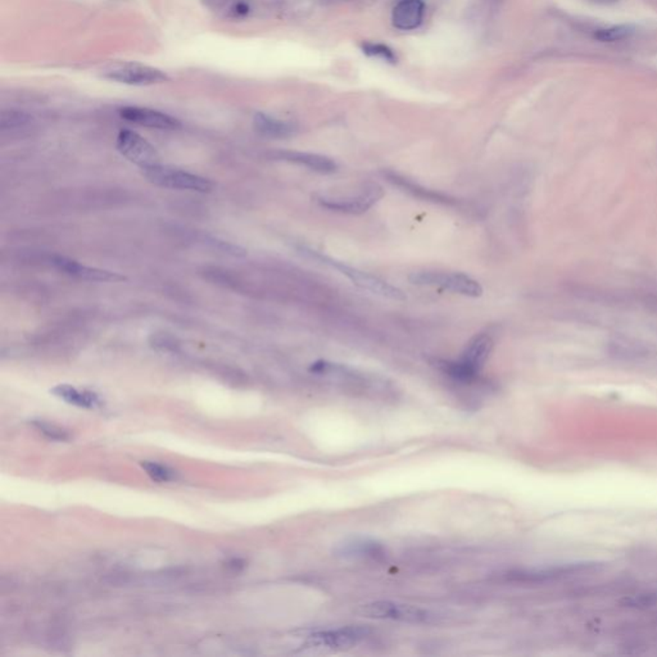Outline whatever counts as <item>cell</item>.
Segmentation results:
<instances>
[{"mask_svg": "<svg viewBox=\"0 0 657 657\" xmlns=\"http://www.w3.org/2000/svg\"><path fill=\"white\" fill-rule=\"evenodd\" d=\"M495 342L488 332L476 334L459 359H437L435 366L459 383H473L479 378L493 351Z\"/></svg>", "mask_w": 657, "mask_h": 657, "instance_id": "obj_1", "label": "cell"}, {"mask_svg": "<svg viewBox=\"0 0 657 657\" xmlns=\"http://www.w3.org/2000/svg\"><path fill=\"white\" fill-rule=\"evenodd\" d=\"M299 252L302 253V256L310 258L313 262L324 264V266H327L332 270L340 272L342 275H344L346 278L349 279L353 284L359 286L361 289H364V291H370V293L380 296L383 298L392 299V301H406L407 299V296L403 293V291H400V288H397L394 285L386 283V280H383V279L374 276L371 274H367L365 271H361L359 269L348 266L342 261L329 257V256H325V254H322L320 252L313 251V249L305 248V247H301Z\"/></svg>", "mask_w": 657, "mask_h": 657, "instance_id": "obj_2", "label": "cell"}, {"mask_svg": "<svg viewBox=\"0 0 657 657\" xmlns=\"http://www.w3.org/2000/svg\"><path fill=\"white\" fill-rule=\"evenodd\" d=\"M142 171L148 181L167 189L189 190L198 193H210L213 189V183L208 179L190 174L184 169L163 166L161 163L142 167Z\"/></svg>", "mask_w": 657, "mask_h": 657, "instance_id": "obj_3", "label": "cell"}, {"mask_svg": "<svg viewBox=\"0 0 657 657\" xmlns=\"http://www.w3.org/2000/svg\"><path fill=\"white\" fill-rule=\"evenodd\" d=\"M408 280L411 284L417 286H437L470 298H478L483 294L481 283L461 272H412Z\"/></svg>", "mask_w": 657, "mask_h": 657, "instance_id": "obj_4", "label": "cell"}, {"mask_svg": "<svg viewBox=\"0 0 657 657\" xmlns=\"http://www.w3.org/2000/svg\"><path fill=\"white\" fill-rule=\"evenodd\" d=\"M103 77L133 86H150L169 82V75L162 69L135 62L111 64L103 69Z\"/></svg>", "mask_w": 657, "mask_h": 657, "instance_id": "obj_5", "label": "cell"}, {"mask_svg": "<svg viewBox=\"0 0 657 657\" xmlns=\"http://www.w3.org/2000/svg\"><path fill=\"white\" fill-rule=\"evenodd\" d=\"M362 617L378 620H392L402 623L425 624L430 623L434 619L433 614L422 610L412 605L391 602V601H376V602L361 605L357 610Z\"/></svg>", "mask_w": 657, "mask_h": 657, "instance_id": "obj_6", "label": "cell"}, {"mask_svg": "<svg viewBox=\"0 0 657 657\" xmlns=\"http://www.w3.org/2000/svg\"><path fill=\"white\" fill-rule=\"evenodd\" d=\"M384 197V190L375 183H369L364 186L357 196L347 198L321 197L318 199L320 206L326 210H334L346 215H362L374 207Z\"/></svg>", "mask_w": 657, "mask_h": 657, "instance_id": "obj_7", "label": "cell"}, {"mask_svg": "<svg viewBox=\"0 0 657 657\" xmlns=\"http://www.w3.org/2000/svg\"><path fill=\"white\" fill-rule=\"evenodd\" d=\"M370 634V630L362 627H346L340 629L319 630L312 633L307 639V646L312 650H347L359 644Z\"/></svg>", "mask_w": 657, "mask_h": 657, "instance_id": "obj_8", "label": "cell"}, {"mask_svg": "<svg viewBox=\"0 0 657 657\" xmlns=\"http://www.w3.org/2000/svg\"><path fill=\"white\" fill-rule=\"evenodd\" d=\"M116 147L130 162L135 163L142 169L159 163V157L155 147L135 131L121 130L117 136Z\"/></svg>", "mask_w": 657, "mask_h": 657, "instance_id": "obj_9", "label": "cell"}, {"mask_svg": "<svg viewBox=\"0 0 657 657\" xmlns=\"http://www.w3.org/2000/svg\"><path fill=\"white\" fill-rule=\"evenodd\" d=\"M118 115L125 121L150 129L176 130L181 128V123L177 118L156 109L128 106L120 108Z\"/></svg>", "mask_w": 657, "mask_h": 657, "instance_id": "obj_10", "label": "cell"}, {"mask_svg": "<svg viewBox=\"0 0 657 657\" xmlns=\"http://www.w3.org/2000/svg\"><path fill=\"white\" fill-rule=\"evenodd\" d=\"M272 158L278 161L294 163L298 166H303L305 169H311L313 172L322 174V175H332L338 171L337 162L322 155L316 153H307V152H296V150H279L272 153Z\"/></svg>", "mask_w": 657, "mask_h": 657, "instance_id": "obj_11", "label": "cell"}, {"mask_svg": "<svg viewBox=\"0 0 657 657\" xmlns=\"http://www.w3.org/2000/svg\"><path fill=\"white\" fill-rule=\"evenodd\" d=\"M53 264L58 270L67 274L69 276L82 279V280H88V281H101V283H111V281H123L125 276L117 274V272L107 271V270H101L95 267H89L85 264L77 262L75 259L71 258L61 257L55 256L53 257Z\"/></svg>", "mask_w": 657, "mask_h": 657, "instance_id": "obj_12", "label": "cell"}, {"mask_svg": "<svg viewBox=\"0 0 657 657\" xmlns=\"http://www.w3.org/2000/svg\"><path fill=\"white\" fill-rule=\"evenodd\" d=\"M383 175L386 177V180L392 185L400 188L403 191H406L408 194H411L412 197L424 199L427 202H433V203L447 204V206L456 204L454 198L449 197L447 194H443L441 191L427 189L420 184L415 183L412 180L402 176V175L394 172V171H386V172H383Z\"/></svg>", "mask_w": 657, "mask_h": 657, "instance_id": "obj_13", "label": "cell"}, {"mask_svg": "<svg viewBox=\"0 0 657 657\" xmlns=\"http://www.w3.org/2000/svg\"><path fill=\"white\" fill-rule=\"evenodd\" d=\"M425 4L422 0H402L393 9L392 21L394 28L411 31L419 28L424 18Z\"/></svg>", "mask_w": 657, "mask_h": 657, "instance_id": "obj_14", "label": "cell"}, {"mask_svg": "<svg viewBox=\"0 0 657 657\" xmlns=\"http://www.w3.org/2000/svg\"><path fill=\"white\" fill-rule=\"evenodd\" d=\"M337 555L346 558H378L384 556V549L380 543L367 538H352L340 543Z\"/></svg>", "mask_w": 657, "mask_h": 657, "instance_id": "obj_15", "label": "cell"}, {"mask_svg": "<svg viewBox=\"0 0 657 657\" xmlns=\"http://www.w3.org/2000/svg\"><path fill=\"white\" fill-rule=\"evenodd\" d=\"M609 351L619 359H639L646 357L653 351V347L641 339L628 335H617L609 343Z\"/></svg>", "mask_w": 657, "mask_h": 657, "instance_id": "obj_16", "label": "cell"}, {"mask_svg": "<svg viewBox=\"0 0 657 657\" xmlns=\"http://www.w3.org/2000/svg\"><path fill=\"white\" fill-rule=\"evenodd\" d=\"M253 128L258 134L267 136V137H275V139L289 137L297 133V126L294 123L279 120L276 117L261 113V112L254 115Z\"/></svg>", "mask_w": 657, "mask_h": 657, "instance_id": "obj_17", "label": "cell"}, {"mask_svg": "<svg viewBox=\"0 0 657 657\" xmlns=\"http://www.w3.org/2000/svg\"><path fill=\"white\" fill-rule=\"evenodd\" d=\"M50 392L57 395L58 398L66 400L67 403L75 405V406L95 408L101 405V398L96 394L89 392V391H80L75 386H67V384L55 386Z\"/></svg>", "mask_w": 657, "mask_h": 657, "instance_id": "obj_18", "label": "cell"}, {"mask_svg": "<svg viewBox=\"0 0 657 657\" xmlns=\"http://www.w3.org/2000/svg\"><path fill=\"white\" fill-rule=\"evenodd\" d=\"M634 33L636 28L630 25H617L597 30L593 34V38L601 43H617L629 39Z\"/></svg>", "mask_w": 657, "mask_h": 657, "instance_id": "obj_19", "label": "cell"}, {"mask_svg": "<svg viewBox=\"0 0 657 657\" xmlns=\"http://www.w3.org/2000/svg\"><path fill=\"white\" fill-rule=\"evenodd\" d=\"M362 50L365 55L374 58H380L383 61L389 62V63H395L397 57L394 55L393 50L384 44H374V43H365L362 44Z\"/></svg>", "mask_w": 657, "mask_h": 657, "instance_id": "obj_20", "label": "cell"}, {"mask_svg": "<svg viewBox=\"0 0 657 657\" xmlns=\"http://www.w3.org/2000/svg\"><path fill=\"white\" fill-rule=\"evenodd\" d=\"M142 468L147 471V474L150 475L153 481H159V483L172 481L174 476H175L172 470H169V468L159 465V464H156V462L142 461Z\"/></svg>", "mask_w": 657, "mask_h": 657, "instance_id": "obj_21", "label": "cell"}, {"mask_svg": "<svg viewBox=\"0 0 657 657\" xmlns=\"http://www.w3.org/2000/svg\"><path fill=\"white\" fill-rule=\"evenodd\" d=\"M207 3L215 9H220L225 13L228 12L234 16L245 13L247 11V6L242 0H207Z\"/></svg>", "mask_w": 657, "mask_h": 657, "instance_id": "obj_22", "label": "cell"}, {"mask_svg": "<svg viewBox=\"0 0 657 657\" xmlns=\"http://www.w3.org/2000/svg\"><path fill=\"white\" fill-rule=\"evenodd\" d=\"M34 425L40 430L41 433L47 437L49 439H52V441H66V439H68L67 432H64L61 427H55V425H52L49 422L40 420H35Z\"/></svg>", "mask_w": 657, "mask_h": 657, "instance_id": "obj_23", "label": "cell"}, {"mask_svg": "<svg viewBox=\"0 0 657 657\" xmlns=\"http://www.w3.org/2000/svg\"><path fill=\"white\" fill-rule=\"evenodd\" d=\"M30 121V117L22 112H3L0 118L1 129H12L17 126H23Z\"/></svg>", "mask_w": 657, "mask_h": 657, "instance_id": "obj_24", "label": "cell"}, {"mask_svg": "<svg viewBox=\"0 0 657 657\" xmlns=\"http://www.w3.org/2000/svg\"><path fill=\"white\" fill-rule=\"evenodd\" d=\"M593 1L600 3V4H610V3H614V1H617V0H593Z\"/></svg>", "mask_w": 657, "mask_h": 657, "instance_id": "obj_25", "label": "cell"}]
</instances>
